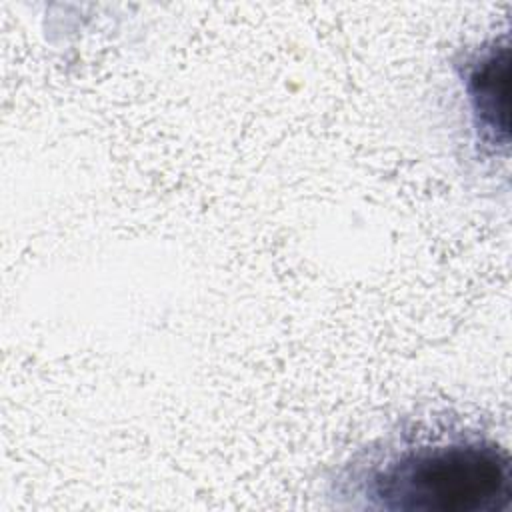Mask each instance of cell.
<instances>
[{"instance_id": "obj_1", "label": "cell", "mask_w": 512, "mask_h": 512, "mask_svg": "<svg viewBox=\"0 0 512 512\" xmlns=\"http://www.w3.org/2000/svg\"><path fill=\"white\" fill-rule=\"evenodd\" d=\"M328 498L374 512H510L512 462L470 424L418 420L342 462Z\"/></svg>"}, {"instance_id": "obj_2", "label": "cell", "mask_w": 512, "mask_h": 512, "mask_svg": "<svg viewBox=\"0 0 512 512\" xmlns=\"http://www.w3.org/2000/svg\"><path fill=\"white\" fill-rule=\"evenodd\" d=\"M506 48L492 46L468 54L458 64L460 84L470 110L472 132L478 146L496 152L498 144H506Z\"/></svg>"}]
</instances>
